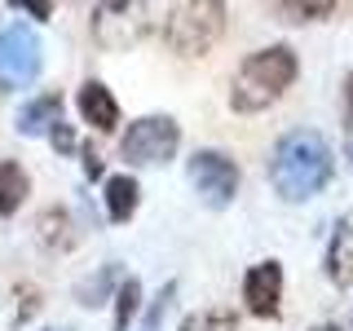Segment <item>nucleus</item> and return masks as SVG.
Instances as JSON below:
<instances>
[{"label":"nucleus","mask_w":353,"mask_h":331,"mask_svg":"<svg viewBox=\"0 0 353 331\" xmlns=\"http://www.w3.org/2000/svg\"><path fill=\"white\" fill-rule=\"evenodd\" d=\"M314 331H345V327H336V323H323V327H314Z\"/></svg>","instance_id":"obj_25"},{"label":"nucleus","mask_w":353,"mask_h":331,"mask_svg":"<svg viewBox=\"0 0 353 331\" xmlns=\"http://www.w3.org/2000/svg\"><path fill=\"white\" fill-rule=\"evenodd\" d=\"M31 190V177L22 172V163L0 159V217H14L22 208V199Z\"/></svg>","instance_id":"obj_14"},{"label":"nucleus","mask_w":353,"mask_h":331,"mask_svg":"<svg viewBox=\"0 0 353 331\" xmlns=\"http://www.w3.org/2000/svg\"><path fill=\"white\" fill-rule=\"evenodd\" d=\"M181 331H239V314L225 305H212V309H199V314L181 318Z\"/></svg>","instance_id":"obj_16"},{"label":"nucleus","mask_w":353,"mask_h":331,"mask_svg":"<svg viewBox=\"0 0 353 331\" xmlns=\"http://www.w3.org/2000/svg\"><path fill=\"white\" fill-rule=\"evenodd\" d=\"M296 75H301V62H296V49H287V44H270V49L248 53L243 66L234 71V84H230V106L239 115H256L270 102H279Z\"/></svg>","instance_id":"obj_2"},{"label":"nucleus","mask_w":353,"mask_h":331,"mask_svg":"<svg viewBox=\"0 0 353 331\" xmlns=\"http://www.w3.org/2000/svg\"><path fill=\"white\" fill-rule=\"evenodd\" d=\"M137 309H141V283L128 274V279L115 287V331H128V323L137 318Z\"/></svg>","instance_id":"obj_17"},{"label":"nucleus","mask_w":353,"mask_h":331,"mask_svg":"<svg viewBox=\"0 0 353 331\" xmlns=\"http://www.w3.org/2000/svg\"><path fill=\"white\" fill-rule=\"evenodd\" d=\"M349 159H353V137H349Z\"/></svg>","instance_id":"obj_26"},{"label":"nucleus","mask_w":353,"mask_h":331,"mask_svg":"<svg viewBox=\"0 0 353 331\" xmlns=\"http://www.w3.org/2000/svg\"><path fill=\"white\" fill-rule=\"evenodd\" d=\"M154 5H141V0H115V5H97L88 27H93V40L102 44L106 53H124L137 40H146V31L154 27Z\"/></svg>","instance_id":"obj_4"},{"label":"nucleus","mask_w":353,"mask_h":331,"mask_svg":"<svg viewBox=\"0 0 353 331\" xmlns=\"http://www.w3.org/2000/svg\"><path fill=\"white\" fill-rule=\"evenodd\" d=\"M176 146H181V128L168 115H141L132 119L128 132L119 137V159H128L132 168H154V163H168Z\"/></svg>","instance_id":"obj_5"},{"label":"nucleus","mask_w":353,"mask_h":331,"mask_svg":"<svg viewBox=\"0 0 353 331\" xmlns=\"http://www.w3.org/2000/svg\"><path fill=\"white\" fill-rule=\"evenodd\" d=\"M36 239H40L44 252L62 257V252H71L75 243H80V225H75V217L66 212V208H44L36 217Z\"/></svg>","instance_id":"obj_9"},{"label":"nucleus","mask_w":353,"mask_h":331,"mask_svg":"<svg viewBox=\"0 0 353 331\" xmlns=\"http://www.w3.org/2000/svg\"><path fill=\"white\" fill-rule=\"evenodd\" d=\"M53 331H58V327H53Z\"/></svg>","instance_id":"obj_28"},{"label":"nucleus","mask_w":353,"mask_h":331,"mask_svg":"<svg viewBox=\"0 0 353 331\" xmlns=\"http://www.w3.org/2000/svg\"><path fill=\"white\" fill-rule=\"evenodd\" d=\"M18 9H27V14H31V18H40V22L53 14V5H44V0H18Z\"/></svg>","instance_id":"obj_23"},{"label":"nucleus","mask_w":353,"mask_h":331,"mask_svg":"<svg viewBox=\"0 0 353 331\" xmlns=\"http://www.w3.org/2000/svg\"><path fill=\"white\" fill-rule=\"evenodd\" d=\"M336 172V154H331L327 137L314 128H292L279 137V146L270 154V181L287 203H305L314 199Z\"/></svg>","instance_id":"obj_1"},{"label":"nucleus","mask_w":353,"mask_h":331,"mask_svg":"<svg viewBox=\"0 0 353 331\" xmlns=\"http://www.w3.org/2000/svg\"><path fill=\"white\" fill-rule=\"evenodd\" d=\"M49 141H53V150L58 154H75V132H71V124H53V132H49Z\"/></svg>","instance_id":"obj_21"},{"label":"nucleus","mask_w":353,"mask_h":331,"mask_svg":"<svg viewBox=\"0 0 353 331\" xmlns=\"http://www.w3.org/2000/svg\"><path fill=\"white\" fill-rule=\"evenodd\" d=\"M84 177H88V181L106 177V163H102V154H97L93 146H84Z\"/></svg>","instance_id":"obj_22"},{"label":"nucleus","mask_w":353,"mask_h":331,"mask_svg":"<svg viewBox=\"0 0 353 331\" xmlns=\"http://www.w3.org/2000/svg\"><path fill=\"white\" fill-rule=\"evenodd\" d=\"M40 36L31 27H9L0 31V84L22 88L40 75Z\"/></svg>","instance_id":"obj_7"},{"label":"nucleus","mask_w":353,"mask_h":331,"mask_svg":"<svg viewBox=\"0 0 353 331\" xmlns=\"http://www.w3.org/2000/svg\"><path fill=\"white\" fill-rule=\"evenodd\" d=\"M327 279L345 292V287H353V217H345L336 225V234H331L327 243Z\"/></svg>","instance_id":"obj_11"},{"label":"nucleus","mask_w":353,"mask_h":331,"mask_svg":"<svg viewBox=\"0 0 353 331\" xmlns=\"http://www.w3.org/2000/svg\"><path fill=\"white\" fill-rule=\"evenodd\" d=\"M58 119H62V93H40L18 110V132L22 137H49Z\"/></svg>","instance_id":"obj_12"},{"label":"nucleus","mask_w":353,"mask_h":331,"mask_svg":"<svg viewBox=\"0 0 353 331\" xmlns=\"http://www.w3.org/2000/svg\"><path fill=\"white\" fill-rule=\"evenodd\" d=\"M119 283H124V274H119V265H115V261H106L102 270L93 274V279H84L80 287H75V301H80V305H88V309H93V305H106L110 287H119Z\"/></svg>","instance_id":"obj_15"},{"label":"nucleus","mask_w":353,"mask_h":331,"mask_svg":"<svg viewBox=\"0 0 353 331\" xmlns=\"http://www.w3.org/2000/svg\"><path fill=\"white\" fill-rule=\"evenodd\" d=\"M185 172H190V185L199 190L208 208H225L234 203L239 194V163L230 159V154L221 150H194L190 163H185Z\"/></svg>","instance_id":"obj_6"},{"label":"nucleus","mask_w":353,"mask_h":331,"mask_svg":"<svg viewBox=\"0 0 353 331\" xmlns=\"http://www.w3.org/2000/svg\"><path fill=\"white\" fill-rule=\"evenodd\" d=\"M18 314H14V323H31V318L40 314V287H31V283H18Z\"/></svg>","instance_id":"obj_19"},{"label":"nucleus","mask_w":353,"mask_h":331,"mask_svg":"<svg viewBox=\"0 0 353 331\" xmlns=\"http://www.w3.org/2000/svg\"><path fill=\"white\" fill-rule=\"evenodd\" d=\"M176 296V283H163V292L154 296V305H150V314H146V331L159 327V318H163V309H168V301Z\"/></svg>","instance_id":"obj_20"},{"label":"nucleus","mask_w":353,"mask_h":331,"mask_svg":"<svg viewBox=\"0 0 353 331\" xmlns=\"http://www.w3.org/2000/svg\"><path fill=\"white\" fill-rule=\"evenodd\" d=\"M243 301L256 318H279L283 314V265L261 261L243 274Z\"/></svg>","instance_id":"obj_8"},{"label":"nucleus","mask_w":353,"mask_h":331,"mask_svg":"<svg viewBox=\"0 0 353 331\" xmlns=\"http://www.w3.org/2000/svg\"><path fill=\"white\" fill-rule=\"evenodd\" d=\"M137 203H141V190H137V181H132L128 172H119V177H106V217L115 221V225H124V221H132V212H137Z\"/></svg>","instance_id":"obj_13"},{"label":"nucleus","mask_w":353,"mask_h":331,"mask_svg":"<svg viewBox=\"0 0 353 331\" xmlns=\"http://www.w3.org/2000/svg\"><path fill=\"white\" fill-rule=\"evenodd\" d=\"M0 97H5V84H0Z\"/></svg>","instance_id":"obj_27"},{"label":"nucleus","mask_w":353,"mask_h":331,"mask_svg":"<svg viewBox=\"0 0 353 331\" xmlns=\"http://www.w3.org/2000/svg\"><path fill=\"white\" fill-rule=\"evenodd\" d=\"M75 106H80L84 124H93L97 132H115V124H119V102L110 97V88L102 80H88L80 93H75Z\"/></svg>","instance_id":"obj_10"},{"label":"nucleus","mask_w":353,"mask_h":331,"mask_svg":"<svg viewBox=\"0 0 353 331\" xmlns=\"http://www.w3.org/2000/svg\"><path fill=\"white\" fill-rule=\"evenodd\" d=\"M221 36H225V5H221V0H185V5L168 9L163 40H168L181 58H203V53H212V44Z\"/></svg>","instance_id":"obj_3"},{"label":"nucleus","mask_w":353,"mask_h":331,"mask_svg":"<svg viewBox=\"0 0 353 331\" xmlns=\"http://www.w3.org/2000/svg\"><path fill=\"white\" fill-rule=\"evenodd\" d=\"M345 128H349V137H353V71H349V80H345Z\"/></svg>","instance_id":"obj_24"},{"label":"nucleus","mask_w":353,"mask_h":331,"mask_svg":"<svg viewBox=\"0 0 353 331\" xmlns=\"http://www.w3.org/2000/svg\"><path fill=\"white\" fill-rule=\"evenodd\" d=\"M274 14L283 22H318V18L336 14V5L331 0H292V5H274Z\"/></svg>","instance_id":"obj_18"}]
</instances>
